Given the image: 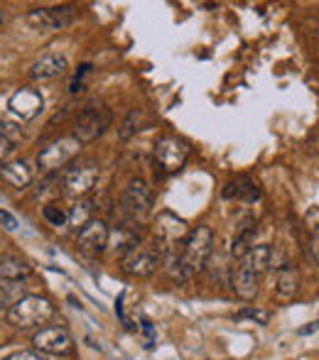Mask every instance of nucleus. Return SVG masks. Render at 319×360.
<instances>
[{"label":"nucleus","instance_id":"nucleus-1","mask_svg":"<svg viewBox=\"0 0 319 360\" xmlns=\"http://www.w3.org/2000/svg\"><path fill=\"white\" fill-rule=\"evenodd\" d=\"M211 250H214V231L209 226H196L187 233L184 243H182L180 255L167 257V272L175 277L177 282H187L204 270L206 260H209Z\"/></svg>","mask_w":319,"mask_h":360},{"label":"nucleus","instance_id":"nucleus-2","mask_svg":"<svg viewBox=\"0 0 319 360\" xmlns=\"http://www.w3.org/2000/svg\"><path fill=\"white\" fill-rule=\"evenodd\" d=\"M52 316H54V304L44 297H37V294H30V297L18 299V302L5 311L8 323L15 328L42 326V323H47Z\"/></svg>","mask_w":319,"mask_h":360},{"label":"nucleus","instance_id":"nucleus-3","mask_svg":"<svg viewBox=\"0 0 319 360\" xmlns=\"http://www.w3.org/2000/svg\"><path fill=\"white\" fill-rule=\"evenodd\" d=\"M111 123H113V113H111L106 105L91 103L77 115V123H74V138H77L81 145L94 143L96 138H101V135L111 128Z\"/></svg>","mask_w":319,"mask_h":360},{"label":"nucleus","instance_id":"nucleus-4","mask_svg":"<svg viewBox=\"0 0 319 360\" xmlns=\"http://www.w3.org/2000/svg\"><path fill=\"white\" fill-rule=\"evenodd\" d=\"M81 147H84V145H81L74 135H64V138L54 140V143H49L42 152H39V155H37V167L42 172L64 169V167H67L74 157H79Z\"/></svg>","mask_w":319,"mask_h":360},{"label":"nucleus","instance_id":"nucleus-5","mask_svg":"<svg viewBox=\"0 0 319 360\" xmlns=\"http://www.w3.org/2000/svg\"><path fill=\"white\" fill-rule=\"evenodd\" d=\"M96 181H99V167H96V162L86 160V162H79V165L69 167V169L64 172L62 186L67 196L81 199V196H86L94 189Z\"/></svg>","mask_w":319,"mask_h":360},{"label":"nucleus","instance_id":"nucleus-6","mask_svg":"<svg viewBox=\"0 0 319 360\" xmlns=\"http://www.w3.org/2000/svg\"><path fill=\"white\" fill-rule=\"evenodd\" d=\"M32 346L42 356H67V353H72L74 341H72V333L64 326H47L35 333Z\"/></svg>","mask_w":319,"mask_h":360},{"label":"nucleus","instance_id":"nucleus-7","mask_svg":"<svg viewBox=\"0 0 319 360\" xmlns=\"http://www.w3.org/2000/svg\"><path fill=\"white\" fill-rule=\"evenodd\" d=\"M160 260H162L160 243H153V245H135L133 250L123 257V270L133 277H148L158 270Z\"/></svg>","mask_w":319,"mask_h":360},{"label":"nucleus","instance_id":"nucleus-8","mask_svg":"<svg viewBox=\"0 0 319 360\" xmlns=\"http://www.w3.org/2000/svg\"><path fill=\"white\" fill-rule=\"evenodd\" d=\"M42 108H44V96L39 94L37 89H30V86H23V89H18L8 98V110L18 120L37 118V115L42 113Z\"/></svg>","mask_w":319,"mask_h":360},{"label":"nucleus","instance_id":"nucleus-9","mask_svg":"<svg viewBox=\"0 0 319 360\" xmlns=\"http://www.w3.org/2000/svg\"><path fill=\"white\" fill-rule=\"evenodd\" d=\"M187 157H189V145L182 138H165L160 140L155 147V160H158L162 172H180L187 165Z\"/></svg>","mask_w":319,"mask_h":360},{"label":"nucleus","instance_id":"nucleus-10","mask_svg":"<svg viewBox=\"0 0 319 360\" xmlns=\"http://www.w3.org/2000/svg\"><path fill=\"white\" fill-rule=\"evenodd\" d=\"M123 206L128 214H133L135 218H145L153 211V189L145 179L135 176V179L128 181L123 194Z\"/></svg>","mask_w":319,"mask_h":360},{"label":"nucleus","instance_id":"nucleus-11","mask_svg":"<svg viewBox=\"0 0 319 360\" xmlns=\"http://www.w3.org/2000/svg\"><path fill=\"white\" fill-rule=\"evenodd\" d=\"M77 10L72 5H59V8H37L30 13V22L39 30H64L74 22Z\"/></svg>","mask_w":319,"mask_h":360},{"label":"nucleus","instance_id":"nucleus-12","mask_svg":"<svg viewBox=\"0 0 319 360\" xmlns=\"http://www.w3.org/2000/svg\"><path fill=\"white\" fill-rule=\"evenodd\" d=\"M108 236H111L108 223L101 221V218H91L79 231L77 243L81 250H86V252H104L106 248H108Z\"/></svg>","mask_w":319,"mask_h":360},{"label":"nucleus","instance_id":"nucleus-13","mask_svg":"<svg viewBox=\"0 0 319 360\" xmlns=\"http://www.w3.org/2000/svg\"><path fill=\"white\" fill-rule=\"evenodd\" d=\"M67 69H69V62H67V57H64V54L49 52V54L39 57L37 62L32 64L30 76H32L35 81H49V79H57V76H62Z\"/></svg>","mask_w":319,"mask_h":360},{"label":"nucleus","instance_id":"nucleus-14","mask_svg":"<svg viewBox=\"0 0 319 360\" xmlns=\"http://www.w3.org/2000/svg\"><path fill=\"white\" fill-rule=\"evenodd\" d=\"M258 282H261V277H258L256 272L248 270V267L236 265L234 270H231V289H234L236 297L243 299V302H251V299H256Z\"/></svg>","mask_w":319,"mask_h":360},{"label":"nucleus","instance_id":"nucleus-15","mask_svg":"<svg viewBox=\"0 0 319 360\" xmlns=\"http://www.w3.org/2000/svg\"><path fill=\"white\" fill-rule=\"evenodd\" d=\"M32 275V265L25 257L15 255V252H5L0 255V280L5 282H23Z\"/></svg>","mask_w":319,"mask_h":360},{"label":"nucleus","instance_id":"nucleus-16","mask_svg":"<svg viewBox=\"0 0 319 360\" xmlns=\"http://www.w3.org/2000/svg\"><path fill=\"white\" fill-rule=\"evenodd\" d=\"M187 223L182 218H177L175 214H160L158 216V243H165L167 245H175L177 240L187 238Z\"/></svg>","mask_w":319,"mask_h":360},{"label":"nucleus","instance_id":"nucleus-17","mask_svg":"<svg viewBox=\"0 0 319 360\" xmlns=\"http://www.w3.org/2000/svg\"><path fill=\"white\" fill-rule=\"evenodd\" d=\"M224 196L226 199H239V201H246V204H253V201L261 199V189H258V184L251 176L241 174V176H236L234 181L226 184Z\"/></svg>","mask_w":319,"mask_h":360},{"label":"nucleus","instance_id":"nucleus-18","mask_svg":"<svg viewBox=\"0 0 319 360\" xmlns=\"http://www.w3.org/2000/svg\"><path fill=\"white\" fill-rule=\"evenodd\" d=\"M0 179L8 181L13 189H25L32 181V167L25 160H15L0 167Z\"/></svg>","mask_w":319,"mask_h":360},{"label":"nucleus","instance_id":"nucleus-19","mask_svg":"<svg viewBox=\"0 0 319 360\" xmlns=\"http://www.w3.org/2000/svg\"><path fill=\"white\" fill-rule=\"evenodd\" d=\"M300 292V270L292 265H285L277 270V280H275V294L280 299H292Z\"/></svg>","mask_w":319,"mask_h":360},{"label":"nucleus","instance_id":"nucleus-20","mask_svg":"<svg viewBox=\"0 0 319 360\" xmlns=\"http://www.w3.org/2000/svg\"><path fill=\"white\" fill-rule=\"evenodd\" d=\"M243 267H248L251 272H256L258 277L263 275L265 270H270L273 265V248L270 245H253L248 250V255L241 260Z\"/></svg>","mask_w":319,"mask_h":360},{"label":"nucleus","instance_id":"nucleus-21","mask_svg":"<svg viewBox=\"0 0 319 360\" xmlns=\"http://www.w3.org/2000/svg\"><path fill=\"white\" fill-rule=\"evenodd\" d=\"M253 240H256V226H243L234 236V240H231V257L243 260L248 255V250L253 248Z\"/></svg>","mask_w":319,"mask_h":360},{"label":"nucleus","instance_id":"nucleus-22","mask_svg":"<svg viewBox=\"0 0 319 360\" xmlns=\"http://www.w3.org/2000/svg\"><path fill=\"white\" fill-rule=\"evenodd\" d=\"M140 120H143V110L133 108L128 115H125L123 123H120V128H118V138H120V140H130V138H133V135L140 130Z\"/></svg>","mask_w":319,"mask_h":360},{"label":"nucleus","instance_id":"nucleus-23","mask_svg":"<svg viewBox=\"0 0 319 360\" xmlns=\"http://www.w3.org/2000/svg\"><path fill=\"white\" fill-rule=\"evenodd\" d=\"M42 216H44V221L49 223V226H64V223L69 221V214L64 209H59V206H54V204H47L42 209Z\"/></svg>","mask_w":319,"mask_h":360},{"label":"nucleus","instance_id":"nucleus-24","mask_svg":"<svg viewBox=\"0 0 319 360\" xmlns=\"http://www.w3.org/2000/svg\"><path fill=\"white\" fill-rule=\"evenodd\" d=\"M89 211H91V204H77L72 211H69V221L67 223H69V226H74V228H79V226L84 228L86 223L91 221Z\"/></svg>","mask_w":319,"mask_h":360},{"label":"nucleus","instance_id":"nucleus-25","mask_svg":"<svg viewBox=\"0 0 319 360\" xmlns=\"http://www.w3.org/2000/svg\"><path fill=\"white\" fill-rule=\"evenodd\" d=\"M86 74H91V64H84V67L74 74V81H72V86H69V91H72V94H77V91L84 89V76Z\"/></svg>","mask_w":319,"mask_h":360},{"label":"nucleus","instance_id":"nucleus-26","mask_svg":"<svg viewBox=\"0 0 319 360\" xmlns=\"http://www.w3.org/2000/svg\"><path fill=\"white\" fill-rule=\"evenodd\" d=\"M239 319H253L258 323H268V311H263V309H243Z\"/></svg>","mask_w":319,"mask_h":360},{"label":"nucleus","instance_id":"nucleus-27","mask_svg":"<svg viewBox=\"0 0 319 360\" xmlns=\"http://www.w3.org/2000/svg\"><path fill=\"white\" fill-rule=\"evenodd\" d=\"M13 150H15V143L3 133V130H0V162L8 160V157L13 155Z\"/></svg>","mask_w":319,"mask_h":360},{"label":"nucleus","instance_id":"nucleus-28","mask_svg":"<svg viewBox=\"0 0 319 360\" xmlns=\"http://www.w3.org/2000/svg\"><path fill=\"white\" fill-rule=\"evenodd\" d=\"M5 360H49L47 356H42L39 351H20V353H13Z\"/></svg>","mask_w":319,"mask_h":360},{"label":"nucleus","instance_id":"nucleus-29","mask_svg":"<svg viewBox=\"0 0 319 360\" xmlns=\"http://www.w3.org/2000/svg\"><path fill=\"white\" fill-rule=\"evenodd\" d=\"M305 223L312 228L315 233H319V206H315V209H310L305 214Z\"/></svg>","mask_w":319,"mask_h":360},{"label":"nucleus","instance_id":"nucleus-30","mask_svg":"<svg viewBox=\"0 0 319 360\" xmlns=\"http://www.w3.org/2000/svg\"><path fill=\"white\" fill-rule=\"evenodd\" d=\"M0 223H3L8 231H15V228H18V218L13 214H8V211H0Z\"/></svg>","mask_w":319,"mask_h":360},{"label":"nucleus","instance_id":"nucleus-31","mask_svg":"<svg viewBox=\"0 0 319 360\" xmlns=\"http://www.w3.org/2000/svg\"><path fill=\"white\" fill-rule=\"evenodd\" d=\"M310 252H312V257L319 262V233H315V238L310 240Z\"/></svg>","mask_w":319,"mask_h":360},{"label":"nucleus","instance_id":"nucleus-32","mask_svg":"<svg viewBox=\"0 0 319 360\" xmlns=\"http://www.w3.org/2000/svg\"><path fill=\"white\" fill-rule=\"evenodd\" d=\"M315 331H319V321L310 323V326H305V328H300V336H310V333H315Z\"/></svg>","mask_w":319,"mask_h":360},{"label":"nucleus","instance_id":"nucleus-33","mask_svg":"<svg viewBox=\"0 0 319 360\" xmlns=\"http://www.w3.org/2000/svg\"><path fill=\"white\" fill-rule=\"evenodd\" d=\"M5 309H8V294H5L3 289H0V314H3Z\"/></svg>","mask_w":319,"mask_h":360},{"label":"nucleus","instance_id":"nucleus-34","mask_svg":"<svg viewBox=\"0 0 319 360\" xmlns=\"http://www.w3.org/2000/svg\"><path fill=\"white\" fill-rule=\"evenodd\" d=\"M0 20H3V15H0Z\"/></svg>","mask_w":319,"mask_h":360}]
</instances>
